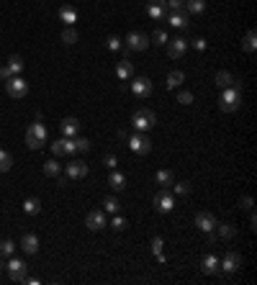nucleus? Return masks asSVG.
Masks as SVG:
<instances>
[{
    "instance_id": "nucleus-1",
    "label": "nucleus",
    "mask_w": 257,
    "mask_h": 285,
    "mask_svg": "<svg viewBox=\"0 0 257 285\" xmlns=\"http://www.w3.org/2000/svg\"><path fill=\"white\" fill-rule=\"evenodd\" d=\"M237 82H239V80H237ZM237 82H234L231 87H224V90H221L219 108H221L224 113H234V111L242 105V87H239Z\"/></svg>"
},
{
    "instance_id": "nucleus-24",
    "label": "nucleus",
    "mask_w": 257,
    "mask_h": 285,
    "mask_svg": "<svg viewBox=\"0 0 257 285\" xmlns=\"http://www.w3.org/2000/svg\"><path fill=\"white\" fill-rule=\"evenodd\" d=\"M108 185H111L113 190H123V188H126V178H123V172L111 170V175H108Z\"/></svg>"
},
{
    "instance_id": "nucleus-35",
    "label": "nucleus",
    "mask_w": 257,
    "mask_h": 285,
    "mask_svg": "<svg viewBox=\"0 0 257 285\" xmlns=\"http://www.w3.org/2000/svg\"><path fill=\"white\" fill-rule=\"evenodd\" d=\"M103 211H105V213H118V201L113 198V195L103 198Z\"/></svg>"
},
{
    "instance_id": "nucleus-13",
    "label": "nucleus",
    "mask_w": 257,
    "mask_h": 285,
    "mask_svg": "<svg viewBox=\"0 0 257 285\" xmlns=\"http://www.w3.org/2000/svg\"><path fill=\"white\" fill-rule=\"evenodd\" d=\"M85 226H88L90 231H100L105 226V211H100V208L90 211L88 216H85Z\"/></svg>"
},
{
    "instance_id": "nucleus-26",
    "label": "nucleus",
    "mask_w": 257,
    "mask_h": 285,
    "mask_svg": "<svg viewBox=\"0 0 257 285\" xmlns=\"http://www.w3.org/2000/svg\"><path fill=\"white\" fill-rule=\"evenodd\" d=\"M216 236H221V239H234V234H237V226L234 224H216Z\"/></svg>"
},
{
    "instance_id": "nucleus-23",
    "label": "nucleus",
    "mask_w": 257,
    "mask_h": 285,
    "mask_svg": "<svg viewBox=\"0 0 257 285\" xmlns=\"http://www.w3.org/2000/svg\"><path fill=\"white\" fill-rule=\"evenodd\" d=\"M155 180H157V185H160V188H170V185L175 183V175H173V170H157Z\"/></svg>"
},
{
    "instance_id": "nucleus-16",
    "label": "nucleus",
    "mask_w": 257,
    "mask_h": 285,
    "mask_svg": "<svg viewBox=\"0 0 257 285\" xmlns=\"http://www.w3.org/2000/svg\"><path fill=\"white\" fill-rule=\"evenodd\" d=\"M201 270H203L206 275H216V272H221V257H216V254H206V257L201 259Z\"/></svg>"
},
{
    "instance_id": "nucleus-3",
    "label": "nucleus",
    "mask_w": 257,
    "mask_h": 285,
    "mask_svg": "<svg viewBox=\"0 0 257 285\" xmlns=\"http://www.w3.org/2000/svg\"><path fill=\"white\" fill-rule=\"evenodd\" d=\"M132 126L137 128V131H152L155 126H157V116H155V111H149V108H139V111L132 116Z\"/></svg>"
},
{
    "instance_id": "nucleus-48",
    "label": "nucleus",
    "mask_w": 257,
    "mask_h": 285,
    "mask_svg": "<svg viewBox=\"0 0 257 285\" xmlns=\"http://www.w3.org/2000/svg\"><path fill=\"white\" fill-rule=\"evenodd\" d=\"M239 208H244V211H252V198H249V195L239 198Z\"/></svg>"
},
{
    "instance_id": "nucleus-30",
    "label": "nucleus",
    "mask_w": 257,
    "mask_h": 285,
    "mask_svg": "<svg viewBox=\"0 0 257 285\" xmlns=\"http://www.w3.org/2000/svg\"><path fill=\"white\" fill-rule=\"evenodd\" d=\"M59 172H62V165H57V160L44 162V175L47 178H59Z\"/></svg>"
},
{
    "instance_id": "nucleus-18",
    "label": "nucleus",
    "mask_w": 257,
    "mask_h": 285,
    "mask_svg": "<svg viewBox=\"0 0 257 285\" xmlns=\"http://www.w3.org/2000/svg\"><path fill=\"white\" fill-rule=\"evenodd\" d=\"M59 21H64L67 26H75L77 24V8L75 6H70V3H64V6H59Z\"/></svg>"
},
{
    "instance_id": "nucleus-42",
    "label": "nucleus",
    "mask_w": 257,
    "mask_h": 285,
    "mask_svg": "<svg viewBox=\"0 0 257 285\" xmlns=\"http://www.w3.org/2000/svg\"><path fill=\"white\" fill-rule=\"evenodd\" d=\"M188 47H193V49H196V52H206V39H193V41H188Z\"/></svg>"
},
{
    "instance_id": "nucleus-20",
    "label": "nucleus",
    "mask_w": 257,
    "mask_h": 285,
    "mask_svg": "<svg viewBox=\"0 0 257 285\" xmlns=\"http://www.w3.org/2000/svg\"><path fill=\"white\" fill-rule=\"evenodd\" d=\"M147 13L152 21H162L165 13H167V6H165V0H152V3L147 6Z\"/></svg>"
},
{
    "instance_id": "nucleus-41",
    "label": "nucleus",
    "mask_w": 257,
    "mask_h": 285,
    "mask_svg": "<svg viewBox=\"0 0 257 285\" xmlns=\"http://www.w3.org/2000/svg\"><path fill=\"white\" fill-rule=\"evenodd\" d=\"M165 6L170 11H185V0H165Z\"/></svg>"
},
{
    "instance_id": "nucleus-8",
    "label": "nucleus",
    "mask_w": 257,
    "mask_h": 285,
    "mask_svg": "<svg viewBox=\"0 0 257 285\" xmlns=\"http://www.w3.org/2000/svg\"><path fill=\"white\" fill-rule=\"evenodd\" d=\"M155 208L162 211V213H170V211L175 208V195L170 193L167 188H160V193L155 195Z\"/></svg>"
},
{
    "instance_id": "nucleus-33",
    "label": "nucleus",
    "mask_w": 257,
    "mask_h": 285,
    "mask_svg": "<svg viewBox=\"0 0 257 285\" xmlns=\"http://www.w3.org/2000/svg\"><path fill=\"white\" fill-rule=\"evenodd\" d=\"M11 167H13V157H11V152L0 149V172H8Z\"/></svg>"
},
{
    "instance_id": "nucleus-7",
    "label": "nucleus",
    "mask_w": 257,
    "mask_h": 285,
    "mask_svg": "<svg viewBox=\"0 0 257 285\" xmlns=\"http://www.w3.org/2000/svg\"><path fill=\"white\" fill-rule=\"evenodd\" d=\"M75 139L72 136H62V139H57L54 144H52V155L54 157H72L75 155Z\"/></svg>"
},
{
    "instance_id": "nucleus-27",
    "label": "nucleus",
    "mask_w": 257,
    "mask_h": 285,
    "mask_svg": "<svg viewBox=\"0 0 257 285\" xmlns=\"http://www.w3.org/2000/svg\"><path fill=\"white\" fill-rule=\"evenodd\" d=\"M234 82V75L231 72H226V70H221V72H216V85H219V90H224V87H231Z\"/></svg>"
},
{
    "instance_id": "nucleus-40",
    "label": "nucleus",
    "mask_w": 257,
    "mask_h": 285,
    "mask_svg": "<svg viewBox=\"0 0 257 285\" xmlns=\"http://www.w3.org/2000/svg\"><path fill=\"white\" fill-rule=\"evenodd\" d=\"M178 103H180V105H190V103H193V93H190V90H180V93H178Z\"/></svg>"
},
{
    "instance_id": "nucleus-11",
    "label": "nucleus",
    "mask_w": 257,
    "mask_h": 285,
    "mask_svg": "<svg viewBox=\"0 0 257 285\" xmlns=\"http://www.w3.org/2000/svg\"><path fill=\"white\" fill-rule=\"evenodd\" d=\"M216 216H213L211 211H198L196 213V226L203 231V234H208V231H213V229H216Z\"/></svg>"
},
{
    "instance_id": "nucleus-39",
    "label": "nucleus",
    "mask_w": 257,
    "mask_h": 285,
    "mask_svg": "<svg viewBox=\"0 0 257 285\" xmlns=\"http://www.w3.org/2000/svg\"><path fill=\"white\" fill-rule=\"evenodd\" d=\"M149 44H157V47H160V44H167V34H165L162 29H157V31L152 34V39H149Z\"/></svg>"
},
{
    "instance_id": "nucleus-45",
    "label": "nucleus",
    "mask_w": 257,
    "mask_h": 285,
    "mask_svg": "<svg viewBox=\"0 0 257 285\" xmlns=\"http://www.w3.org/2000/svg\"><path fill=\"white\" fill-rule=\"evenodd\" d=\"M105 47H108L111 52L121 49V39H118V36H108V39H105Z\"/></svg>"
},
{
    "instance_id": "nucleus-36",
    "label": "nucleus",
    "mask_w": 257,
    "mask_h": 285,
    "mask_svg": "<svg viewBox=\"0 0 257 285\" xmlns=\"http://www.w3.org/2000/svg\"><path fill=\"white\" fill-rule=\"evenodd\" d=\"M62 41H64V44H75V41H77V29H75V26H67V29L62 31Z\"/></svg>"
},
{
    "instance_id": "nucleus-9",
    "label": "nucleus",
    "mask_w": 257,
    "mask_h": 285,
    "mask_svg": "<svg viewBox=\"0 0 257 285\" xmlns=\"http://www.w3.org/2000/svg\"><path fill=\"white\" fill-rule=\"evenodd\" d=\"M167 57H173V59H180V57H185V52H188V39H183V36H175V39H167Z\"/></svg>"
},
{
    "instance_id": "nucleus-46",
    "label": "nucleus",
    "mask_w": 257,
    "mask_h": 285,
    "mask_svg": "<svg viewBox=\"0 0 257 285\" xmlns=\"http://www.w3.org/2000/svg\"><path fill=\"white\" fill-rule=\"evenodd\" d=\"M103 165L108 167V170H116V165H118L116 155H103Z\"/></svg>"
},
{
    "instance_id": "nucleus-29",
    "label": "nucleus",
    "mask_w": 257,
    "mask_h": 285,
    "mask_svg": "<svg viewBox=\"0 0 257 285\" xmlns=\"http://www.w3.org/2000/svg\"><path fill=\"white\" fill-rule=\"evenodd\" d=\"M206 0H185V13H203Z\"/></svg>"
},
{
    "instance_id": "nucleus-4",
    "label": "nucleus",
    "mask_w": 257,
    "mask_h": 285,
    "mask_svg": "<svg viewBox=\"0 0 257 285\" xmlns=\"http://www.w3.org/2000/svg\"><path fill=\"white\" fill-rule=\"evenodd\" d=\"M126 141H128V149H132L134 155H149V152H152V139H149L144 131H137V134L126 136Z\"/></svg>"
},
{
    "instance_id": "nucleus-47",
    "label": "nucleus",
    "mask_w": 257,
    "mask_h": 285,
    "mask_svg": "<svg viewBox=\"0 0 257 285\" xmlns=\"http://www.w3.org/2000/svg\"><path fill=\"white\" fill-rule=\"evenodd\" d=\"M11 77H13V72H11V67H8V64H3V67H0V80H3V82H6V80H11Z\"/></svg>"
},
{
    "instance_id": "nucleus-14",
    "label": "nucleus",
    "mask_w": 257,
    "mask_h": 285,
    "mask_svg": "<svg viewBox=\"0 0 257 285\" xmlns=\"http://www.w3.org/2000/svg\"><path fill=\"white\" fill-rule=\"evenodd\" d=\"M239 267H242V254L234 252V249L226 252L224 259H221V270H224V272H237Z\"/></svg>"
},
{
    "instance_id": "nucleus-5",
    "label": "nucleus",
    "mask_w": 257,
    "mask_h": 285,
    "mask_svg": "<svg viewBox=\"0 0 257 285\" xmlns=\"http://www.w3.org/2000/svg\"><path fill=\"white\" fill-rule=\"evenodd\" d=\"M6 270H8V277L13 282H24L26 280V272H29V265L24 259H18L16 254L11 257V262H6Z\"/></svg>"
},
{
    "instance_id": "nucleus-10",
    "label": "nucleus",
    "mask_w": 257,
    "mask_h": 285,
    "mask_svg": "<svg viewBox=\"0 0 257 285\" xmlns=\"http://www.w3.org/2000/svg\"><path fill=\"white\" fill-rule=\"evenodd\" d=\"M149 47V36H144L142 31H132L126 36V49L128 52H144Z\"/></svg>"
},
{
    "instance_id": "nucleus-15",
    "label": "nucleus",
    "mask_w": 257,
    "mask_h": 285,
    "mask_svg": "<svg viewBox=\"0 0 257 285\" xmlns=\"http://www.w3.org/2000/svg\"><path fill=\"white\" fill-rule=\"evenodd\" d=\"M64 172H67L70 180H80V178H85V175H88V165H85L82 160H72L67 167H64Z\"/></svg>"
},
{
    "instance_id": "nucleus-12",
    "label": "nucleus",
    "mask_w": 257,
    "mask_h": 285,
    "mask_svg": "<svg viewBox=\"0 0 257 285\" xmlns=\"http://www.w3.org/2000/svg\"><path fill=\"white\" fill-rule=\"evenodd\" d=\"M132 93L134 95H139V98H149L152 95V80L149 77H134V82H132Z\"/></svg>"
},
{
    "instance_id": "nucleus-6",
    "label": "nucleus",
    "mask_w": 257,
    "mask_h": 285,
    "mask_svg": "<svg viewBox=\"0 0 257 285\" xmlns=\"http://www.w3.org/2000/svg\"><path fill=\"white\" fill-rule=\"evenodd\" d=\"M6 93H8L11 98H26V93H29V82H26L24 77L13 75L11 80H6Z\"/></svg>"
},
{
    "instance_id": "nucleus-31",
    "label": "nucleus",
    "mask_w": 257,
    "mask_h": 285,
    "mask_svg": "<svg viewBox=\"0 0 257 285\" xmlns=\"http://www.w3.org/2000/svg\"><path fill=\"white\" fill-rule=\"evenodd\" d=\"M41 211V203H39V198H26L24 201V213H29V216H36Z\"/></svg>"
},
{
    "instance_id": "nucleus-25",
    "label": "nucleus",
    "mask_w": 257,
    "mask_h": 285,
    "mask_svg": "<svg viewBox=\"0 0 257 285\" xmlns=\"http://www.w3.org/2000/svg\"><path fill=\"white\" fill-rule=\"evenodd\" d=\"M242 49L247 52V54H254V49H257V34L249 29L247 34H244V41H242Z\"/></svg>"
},
{
    "instance_id": "nucleus-37",
    "label": "nucleus",
    "mask_w": 257,
    "mask_h": 285,
    "mask_svg": "<svg viewBox=\"0 0 257 285\" xmlns=\"http://www.w3.org/2000/svg\"><path fill=\"white\" fill-rule=\"evenodd\" d=\"M8 67H11V72H13V75H21V70H24V59H21L18 54H16V57H11V59H8Z\"/></svg>"
},
{
    "instance_id": "nucleus-28",
    "label": "nucleus",
    "mask_w": 257,
    "mask_h": 285,
    "mask_svg": "<svg viewBox=\"0 0 257 285\" xmlns=\"http://www.w3.org/2000/svg\"><path fill=\"white\" fill-rule=\"evenodd\" d=\"M183 82H185V75H183L180 70H173V72L167 75V87H170V90H175V87H180Z\"/></svg>"
},
{
    "instance_id": "nucleus-22",
    "label": "nucleus",
    "mask_w": 257,
    "mask_h": 285,
    "mask_svg": "<svg viewBox=\"0 0 257 285\" xmlns=\"http://www.w3.org/2000/svg\"><path fill=\"white\" fill-rule=\"evenodd\" d=\"M116 77H118V80H132V77H134V64L128 62V59H121V62L116 64Z\"/></svg>"
},
{
    "instance_id": "nucleus-32",
    "label": "nucleus",
    "mask_w": 257,
    "mask_h": 285,
    "mask_svg": "<svg viewBox=\"0 0 257 285\" xmlns=\"http://www.w3.org/2000/svg\"><path fill=\"white\" fill-rule=\"evenodd\" d=\"M13 254H16V242L3 239V242H0V257H13Z\"/></svg>"
},
{
    "instance_id": "nucleus-34",
    "label": "nucleus",
    "mask_w": 257,
    "mask_h": 285,
    "mask_svg": "<svg viewBox=\"0 0 257 285\" xmlns=\"http://www.w3.org/2000/svg\"><path fill=\"white\" fill-rule=\"evenodd\" d=\"M162 247H165V242H162V236H155V239H152V252H155V257H157L160 262H165Z\"/></svg>"
},
{
    "instance_id": "nucleus-2",
    "label": "nucleus",
    "mask_w": 257,
    "mask_h": 285,
    "mask_svg": "<svg viewBox=\"0 0 257 285\" xmlns=\"http://www.w3.org/2000/svg\"><path fill=\"white\" fill-rule=\"evenodd\" d=\"M47 126L41 123V121H34L29 128H26V147L29 149H41L47 144Z\"/></svg>"
},
{
    "instance_id": "nucleus-44",
    "label": "nucleus",
    "mask_w": 257,
    "mask_h": 285,
    "mask_svg": "<svg viewBox=\"0 0 257 285\" xmlns=\"http://www.w3.org/2000/svg\"><path fill=\"white\" fill-rule=\"evenodd\" d=\"M173 190H175V195H188L190 193V185L188 183H173Z\"/></svg>"
},
{
    "instance_id": "nucleus-49",
    "label": "nucleus",
    "mask_w": 257,
    "mask_h": 285,
    "mask_svg": "<svg viewBox=\"0 0 257 285\" xmlns=\"http://www.w3.org/2000/svg\"><path fill=\"white\" fill-rule=\"evenodd\" d=\"M0 270H6V259L3 257H0Z\"/></svg>"
},
{
    "instance_id": "nucleus-38",
    "label": "nucleus",
    "mask_w": 257,
    "mask_h": 285,
    "mask_svg": "<svg viewBox=\"0 0 257 285\" xmlns=\"http://www.w3.org/2000/svg\"><path fill=\"white\" fill-rule=\"evenodd\" d=\"M72 139H75V149L77 152H90V141L85 136H72Z\"/></svg>"
},
{
    "instance_id": "nucleus-17",
    "label": "nucleus",
    "mask_w": 257,
    "mask_h": 285,
    "mask_svg": "<svg viewBox=\"0 0 257 285\" xmlns=\"http://www.w3.org/2000/svg\"><path fill=\"white\" fill-rule=\"evenodd\" d=\"M167 21H170V26H173V29H188L190 26V18H188L185 11H170Z\"/></svg>"
},
{
    "instance_id": "nucleus-19",
    "label": "nucleus",
    "mask_w": 257,
    "mask_h": 285,
    "mask_svg": "<svg viewBox=\"0 0 257 285\" xmlns=\"http://www.w3.org/2000/svg\"><path fill=\"white\" fill-rule=\"evenodd\" d=\"M21 249H24L26 254H36L39 252V236L36 234H24L21 236V244H18Z\"/></svg>"
},
{
    "instance_id": "nucleus-21",
    "label": "nucleus",
    "mask_w": 257,
    "mask_h": 285,
    "mask_svg": "<svg viewBox=\"0 0 257 285\" xmlns=\"http://www.w3.org/2000/svg\"><path fill=\"white\" fill-rule=\"evenodd\" d=\"M59 128H62V134H64V136H77V131H80V121H77V118H72V116H67V118H62Z\"/></svg>"
},
{
    "instance_id": "nucleus-43",
    "label": "nucleus",
    "mask_w": 257,
    "mask_h": 285,
    "mask_svg": "<svg viewBox=\"0 0 257 285\" xmlns=\"http://www.w3.org/2000/svg\"><path fill=\"white\" fill-rule=\"evenodd\" d=\"M111 226H113L116 231L126 229V218H123V216H118V213H113V221H111Z\"/></svg>"
}]
</instances>
